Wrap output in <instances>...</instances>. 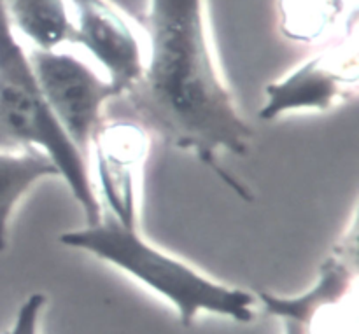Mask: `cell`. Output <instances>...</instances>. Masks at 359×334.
Returning a JSON list of instances; mask_svg holds the SVG:
<instances>
[{"instance_id":"6da1fadb","label":"cell","mask_w":359,"mask_h":334,"mask_svg":"<svg viewBox=\"0 0 359 334\" xmlns=\"http://www.w3.org/2000/svg\"><path fill=\"white\" fill-rule=\"evenodd\" d=\"M140 27L147 41L142 77L109 104L105 119L132 121L191 153L251 202L248 186L223 165V154L248 156L255 133L217 65L205 0H147Z\"/></svg>"},{"instance_id":"7a4b0ae2","label":"cell","mask_w":359,"mask_h":334,"mask_svg":"<svg viewBox=\"0 0 359 334\" xmlns=\"http://www.w3.org/2000/svg\"><path fill=\"white\" fill-rule=\"evenodd\" d=\"M60 244L95 256L142 284L174 308L184 328L202 314L238 324H249L256 317L258 301L249 291L203 275L188 263L154 247L139 230L123 226L105 214L98 224L62 233Z\"/></svg>"},{"instance_id":"3957f363","label":"cell","mask_w":359,"mask_h":334,"mask_svg":"<svg viewBox=\"0 0 359 334\" xmlns=\"http://www.w3.org/2000/svg\"><path fill=\"white\" fill-rule=\"evenodd\" d=\"M0 147L44 153L81 205L86 226L102 221V205L90 163L76 149L53 116L32 69L28 53L0 4Z\"/></svg>"},{"instance_id":"277c9868","label":"cell","mask_w":359,"mask_h":334,"mask_svg":"<svg viewBox=\"0 0 359 334\" xmlns=\"http://www.w3.org/2000/svg\"><path fill=\"white\" fill-rule=\"evenodd\" d=\"M28 58L53 116L90 163L91 142L118 93L107 79L70 53L32 49Z\"/></svg>"},{"instance_id":"5b68a950","label":"cell","mask_w":359,"mask_h":334,"mask_svg":"<svg viewBox=\"0 0 359 334\" xmlns=\"http://www.w3.org/2000/svg\"><path fill=\"white\" fill-rule=\"evenodd\" d=\"M358 277L356 228L346 235L319 268L316 282L297 296L258 291L256 301L273 319L283 334H346V312Z\"/></svg>"},{"instance_id":"8992f818","label":"cell","mask_w":359,"mask_h":334,"mask_svg":"<svg viewBox=\"0 0 359 334\" xmlns=\"http://www.w3.org/2000/svg\"><path fill=\"white\" fill-rule=\"evenodd\" d=\"M105 216L139 230V198L149 153V133L125 119H105L91 142Z\"/></svg>"},{"instance_id":"52a82bcc","label":"cell","mask_w":359,"mask_h":334,"mask_svg":"<svg viewBox=\"0 0 359 334\" xmlns=\"http://www.w3.org/2000/svg\"><path fill=\"white\" fill-rule=\"evenodd\" d=\"M72 44L86 49L107 74L118 98L140 81L146 49L132 21L112 0H69Z\"/></svg>"},{"instance_id":"ba28073f","label":"cell","mask_w":359,"mask_h":334,"mask_svg":"<svg viewBox=\"0 0 359 334\" xmlns=\"http://www.w3.org/2000/svg\"><path fill=\"white\" fill-rule=\"evenodd\" d=\"M356 55L346 46L319 53L266 88L262 119H276L291 111H328L356 95Z\"/></svg>"},{"instance_id":"9c48e42d","label":"cell","mask_w":359,"mask_h":334,"mask_svg":"<svg viewBox=\"0 0 359 334\" xmlns=\"http://www.w3.org/2000/svg\"><path fill=\"white\" fill-rule=\"evenodd\" d=\"M14 34L34 49H58L70 42L74 23L69 0H0Z\"/></svg>"},{"instance_id":"30bf717a","label":"cell","mask_w":359,"mask_h":334,"mask_svg":"<svg viewBox=\"0 0 359 334\" xmlns=\"http://www.w3.org/2000/svg\"><path fill=\"white\" fill-rule=\"evenodd\" d=\"M60 177L56 165L37 149L0 151V252L6 251L13 214L37 182Z\"/></svg>"},{"instance_id":"8fae6325","label":"cell","mask_w":359,"mask_h":334,"mask_svg":"<svg viewBox=\"0 0 359 334\" xmlns=\"http://www.w3.org/2000/svg\"><path fill=\"white\" fill-rule=\"evenodd\" d=\"M48 298L42 293H32L20 305L13 324L6 334H41V321Z\"/></svg>"}]
</instances>
